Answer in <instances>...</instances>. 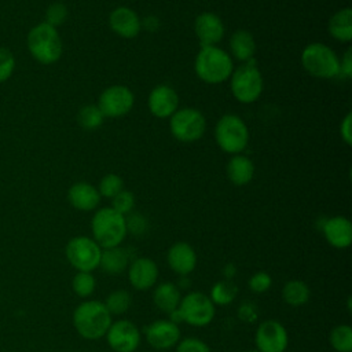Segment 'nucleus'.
Masks as SVG:
<instances>
[{
    "instance_id": "1",
    "label": "nucleus",
    "mask_w": 352,
    "mask_h": 352,
    "mask_svg": "<svg viewBox=\"0 0 352 352\" xmlns=\"http://www.w3.org/2000/svg\"><path fill=\"white\" fill-rule=\"evenodd\" d=\"M111 323V314L96 300L81 302L73 312V326L85 340H99L106 336Z\"/></svg>"
},
{
    "instance_id": "2",
    "label": "nucleus",
    "mask_w": 352,
    "mask_h": 352,
    "mask_svg": "<svg viewBox=\"0 0 352 352\" xmlns=\"http://www.w3.org/2000/svg\"><path fill=\"white\" fill-rule=\"evenodd\" d=\"M91 230L94 241L102 249L117 248L126 236L125 216L116 212L113 208H102L95 212Z\"/></svg>"
},
{
    "instance_id": "3",
    "label": "nucleus",
    "mask_w": 352,
    "mask_h": 352,
    "mask_svg": "<svg viewBox=\"0 0 352 352\" xmlns=\"http://www.w3.org/2000/svg\"><path fill=\"white\" fill-rule=\"evenodd\" d=\"M232 60L228 52L217 45L201 47L194 69L197 76L208 84H220L232 74Z\"/></svg>"
},
{
    "instance_id": "4",
    "label": "nucleus",
    "mask_w": 352,
    "mask_h": 352,
    "mask_svg": "<svg viewBox=\"0 0 352 352\" xmlns=\"http://www.w3.org/2000/svg\"><path fill=\"white\" fill-rule=\"evenodd\" d=\"M28 48L37 62L55 63L62 55V40L56 28L45 22L36 25L28 34Z\"/></svg>"
},
{
    "instance_id": "5",
    "label": "nucleus",
    "mask_w": 352,
    "mask_h": 352,
    "mask_svg": "<svg viewBox=\"0 0 352 352\" xmlns=\"http://www.w3.org/2000/svg\"><path fill=\"white\" fill-rule=\"evenodd\" d=\"M302 67L314 77L333 78L340 74V59L336 52L322 43L308 44L301 54Z\"/></svg>"
},
{
    "instance_id": "6",
    "label": "nucleus",
    "mask_w": 352,
    "mask_h": 352,
    "mask_svg": "<svg viewBox=\"0 0 352 352\" xmlns=\"http://www.w3.org/2000/svg\"><path fill=\"white\" fill-rule=\"evenodd\" d=\"M230 77L231 92L236 100L252 103L260 98L263 92V76L253 58L243 62Z\"/></svg>"
},
{
    "instance_id": "7",
    "label": "nucleus",
    "mask_w": 352,
    "mask_h": 352,
    "mask_svg": "<svg viewBox=\"0 0 352 352\" xmlns=\"http://www.w3.org/2000/svg\"><path fill=\"white\" fill-rule=\"evenodd\" d=\"M214 139L223 151L239 154L248 146L249 131L242 118L235 114H224L216 124Z\"/></svg>"
},
{
    "instance_id": "8",
    "label": "nucleus",
    "mask_w": 352,
    "mask_h": 352,
    "mask_svg": "<svg viewBox=\"0 0 352 352\" xmlns=\"http://www.w3.org/2000/svg\"><path fill=\"white\" fill-rule=\"evenodd\" d=\"M169 128L173 138L183 143H191L201 139L206 129L204 114L192 107L176 110L169 117Z\"/></svg>"
},
{
    "instance_id": "9",
    "label": "nucleus",
    "mask_w": 352,
    "mask_h": 352,
    "mask_svg": "<svg viewBox=\"0 0 352 352\" xmlns=\"http://www.w3.org/2000/svg\"><path fill=\"white\" fill-rule=\"evenodd\" d=\"M67 261L78 272H92L99 267L102 248L88 236L72 238L65 249Z\"/></svg>"
},
{
    "instance_id": "10",
    "label": "nucleus",
    "mask_w": 352,
    "mask_h": 352,
    "mask_svg": "<svg viewBox=\"0 0 352 352\" xmlns=\"http://www.w3.org/2000/svg\"><path fill=\"white\" fill-rule=\"evenodd\" d=\"M177 311L182 322H186L190 326L204 327L213 320L214 304L205 293L190 292L182 297Z\"/></svg>"
},
{
    "instance_id": "11",
    "label": "nucleus",
    "mask_w": 352,
    "mask_h": 352,
    "mask_svg": "<svg viewBox=\"0 0 352 352\" xmlns=\"http://www.w3.org/2000/svg\"><path fill=\"white\" fill-rule=\"evenodd\" d=\"M135 103L133 92L125 85H111L106 88L98 102V107L104 117L118 118L131 111Z\"/></svg>"
},
{
    "instance_id": "12",
    "label": "nucleus",
    "mask_w": 352,
    "mask_h": 352,
    "mask_svg": "<svg viewBox=\"0 0 352 352\" xmlns=\"http://www.w3.org/2000/svg\"><path fill=\"white\" fill-rule=\"evenodd\" d=\"M254 341L257 352H285L289 345V334L280 322L267 319L258 324Z\"/></svg>"
},
{
    "instance_id": "13",
    "label": "nucleus",
    "mask_w": 352,
    "mask_h": 352,
    "mask_svg": "<svg viewBox=\"0 0 352 352\" xmlns=\"http://www.w3.org/2000/svg\"><path fill=\"white\" fill-rule=\"evenodd\" d=\"M107 344L114 352H135L140 344V330L126 319L113 322L106 333Z\"/></svg>"
},
{
    "instance_id": "14",
    "label": "nucleus",
    "mask_w": 352,
    "mask_h": 352,
    "mask_svg": "<svg viewBox=\"0 0 352 352\" xmlns=\"http://www.w3.org/2000/svg\"><path fill=\"white\" fill-rule=\"evenodd\" d=\"M147 342L155 349H169L180 341L179 326L169 319H160L144 329Z\"/></svg>"
},
{
    "instance_id": "15",
    "label": "nucleus",
    "mask_w": 352,
    "mask_h": 352,
    "mask_svg": "<svg viewBox=\"0 0 352 352\" xmlns=\"http://www.w3.org/2000/svg\"><path fill=\"white\" fill-rule=\"evenodd\" d=\"M158 279V267L148 257H139L128 267V280L136 290H148Z\"/></svg>"
},
{
    "instance_id": "16",
    "label": "nucleus",
    "mask_w": 352,
    "mask_h": 352,
    "mask_svg": "<svg viewBox=\"0 0 352 352\" xmlns=\"http://www.w3.org/2000/svg\"><path fill=\"white\" fill-rule=\"evenodd\" d=\"M194 30L201 47L216 45L224 36L223 21L213 12L199 14L194 22Z\"/></svg>"
},
{
    "instance_id": "17",
    "label": "nucleus",
    "mask_w": 352,
    "mask_h": 352,
    "mask_svg": "<svg viewBox=\"0 0 352 352\" xmlns=\"http://www.w3.org/2000/svg\"><path fill=\"white\" fill-rule=\"evenodd\" d=\"M148 109L158 118L170 117L179 106V96L169 85H157L148 95Z\"/></svg>"
},
{
    "instance_id": "18",
    "label": "nucleus",
    "mask_w": 352,
    "mask_h": 352,
    "mask_svg": "<svg viewBox=\"0 0 352 352\" xmlns=\"http://www.w3.org/2000/svg\"><path fill=\"white\" fill-rule=\"evenodd\" d=\"M166 261L173 272L187 276L197 267V253L187 242H176L169 248Z\"/></svg>"
},
{
    "instance_id": "19",
    "label": "nucleus",
    "mask_w": 352,
    "mask_h": 352,
    "mask_svg": "<svg viewBox=\"0 0 352 352\" xmlns=\"http://www.w3.org/2000/svg\"><path fill=\"white\" fill-rule=\"evenodd\" d=\"M109 23L114 33L125 38L138 36L142 29L140 18L133 10L128 7H117L113 10L109 16Z\"/></svg>"
},
{
    "instance_id": "20",
    "label": "nucleus",
    "mask_w": 352,
    "mask_h": 352,
    "mask_svg": "<svg viewBox=\"0 0 352 352\" xmlns=\"http://www.w3.org/2000/svg\"><path fill=\"white\" fill-rule=\"evenodd\" d=\"M323 235L333 248L345 249L352 242V224L344 216L330 217L323 224Z\"/></svg>"
},
{
    "instance_id": "21",
    "label": "nucleus",
    "mask_w": 352,
    "mask_h": 352,
    "mask_svg": "<svg viewBox=\"0 0 352 352\" xmlns=\"http://www.w3.org/2000/svg\"><path fill=\"white\" fill-rule=\"evenodd\" d=\"M69 202L73 208L82 212L94 210L100 201V194L96 187L87 182H78L69 188Z\"/></svg>"
},
{
    "instance_id": "22",
    "label": "nucleus",
    "mask_w": 352,
    "mask_h": 352,
    "mask_svg": "<svg viewBox=\"0 0 352 352\" xmlns=\"http://www.w3.org/2000/svg\"><path fill=\"white\" fill-rule=\"evenodd\" d=\"M180 300H182L180 290L172 282H162L154 289L153 301L155 307L168 315L175 309H177Z\"/></svg>"
},
{
    "instance_id": "23",
    "label": "nucleus",
    "mask_w": 352,
    "mask_h": 352,
    "mask_svg": "<svg viewBox=\"0 0 352 352\" xmlns=\"http://www.w3.org/2000/svg\"><path fill=\"white\" fill-rule=\"evenodd\" d=\"M254 175L253 162L242 154H235L227 164V176L235 186L248 184Z\"/></svg>"
},
{
    "instance_id": "24",
    "label": "nucleus",
    "mask_w": 352,
    "mask_h": 352,
    "mask_svg": "<svg viewBox=\"0 0 352 352\" xmlns=\"http://www.w3.org/2000/svg\"><path fill=\"white\" fill-rule=\"evenodd\" d=\"M329 33L341 43H348L352 38V10L342 8L337 11L329 21Z\"/></svg>"
},
{
    "instance_id": "25",
    "label": "nucleus",
    "mask_w": 352,
    "mask_h": 352,
    "mask_svg": "<svg viewBox=\"0 0 352 352\" xmlns=\"http://www.w3.org/2000/svg\"><path fill=\"white\" fill-rule=\"evenodd\" d=\"M129 260L128 254L120 246L102 249V256L99 261V267L109 275H118L128 267Z\"/></svg>"
},
{
    "instance_id": "26",
    "label": "nucleus",
    "mask_w": 352,
    "mask_h": 352,
    "mask_svg": "<svg viewBox=\"0 0 352 352\" xmlns=\"http://www.w3.org/2000/svg\"><path fill=\"white\" fill-rule=\"evenodd\" d=\"M230 50L235 59L246 62L253 58L256 52V43L248 30H236L230 38Z\"/></svg>"
},
{
    "instance_id": "27",
    "label": "nucleus",
    "mask_w": 352,
    "mask_h": 352,
    "mask_svg": "<svg viewBox=\"0 0 352 352\" xmlns=\"http://www.w3.org/2000/svg\"><path fill=\"white\" fill-rule=\"evenodd\" d=\"M311 296L309 287L304 280L293 279L285 283L282 287V298L286 304L292 307H301L305 302H308Z\"/></svg>"
},
{
    "instance_id": "28",
    "label": "nucleus",
    "mask_w": 352,
    "mask_h": 352,
    "mask_svg": "<svg viewBox=\"0 0 352 352\" xmlns=\"http://www.w3.org/2000/svg\"><path fill=\"white\" fill-rule=\"evenodd\" d=\"M238 294V287L231 280H219L212 289L209 298L214 305H228Z\"/></svg>"
},
{
    "instance_id": "29",
    "label": "nucleus",
    "mask_w": 352,
    "mask_h": 352,
    "mask_svg": "<svg viewBox=\"0 0 352 352\" xmlns=\"http://www.w3.org/2000/svg\"><path fill=\"white\" fill-rule=\"evenodd\" d=\"M329 341L336 352H352V329L348 324L336 326L330 336Z\"/></svg>"
},
{
    "instance_id": "30",
    "label": "nucleus",
    "mask_w": 352,
    "mask_h": 352,
    "mask_svg": "<svg viewBox=\"0 0 352 352\" xmlns=\"http://www.w3.org/2000/svg\"><path fill=\"white\" fill-rule=\"evenodd\" d=\"M103 304L111 315H121L129 309L132 304V297L126 290L120 289L107 294Z\"/></svg>"
},
{
    "instance_id": "31",
    "label": "nucleus",
    "mask_w": 352,
    "mask_h": 352,
    "mask_svg": "<svg viewBox=\"0 0 352 352\" xmlns=\"http://www.w3.org/2000/svg\"><path fill=\"white\" fill-rule=\"evenodd\" d=\"M77 118L80 125L84 129L92 131V129H98L103 124L104 116L98 107V104H85L80 109Z\"/></svg>"
},
{
    "instance_id": "32",
    "label": "nucleus",
    "mask_w": 352,
    "mask_h": 352,
    "mask_svg": "<svg viewBox=\"0 0 352 352\" xmlns=\"http://www.w3.org/2000/svg\"><path fill=\"white\" fill-rule=\"evenodd\" d=\"M96 287V280L91 272H77L72 280V289L78 297H89Z\"/></svg>"
},
{
    "instance_id": "33",
    "label": "nucleus",
    "mask_w": 352,
    "mask_h": 352,
    "mask_svg": "<svg viewBox=\"0 0 352 352\" xmlns=\"http://www.w3.org/2000/svg\"><path fill=\"white\" fill-rule=\"evenodd\" d=\"M121 190H124V182L116 173L104 175L100 179L99 187H98V191H99L100 197H106V198L116 197Z\"/></svg>"
},
{
    "instance_id": "34",
    "label": "nucleus",
    "mask_w": 352,
    "mask_h": 352,
    "mask_svg": "<svg viewBox=\"0 0 352 352\" xmlns=\"http://www.w3.org/2000/svg\"><path fill=\"white\" fill-rule=\"evenodd\" d=\"M113 199V204H111V208L121 213V214H128L131 213V210L133 209L135 206V197L132 192L126 191V190H121L116 197L111 198Z\"/></svg>"
},
{
    "instance_id": "35",
    "label": "nucleus",
    "mask_w": 352,
    "mask_h": 352,
    "mask_svg": "<svg viewBox=\"0 0 352 352\" xmlns=\"http://www.w3.org/2000/svg\"><path fill=\"white\" fill-rule=\"evenodd\" d=\"M67 18V8L62 3L51 4L45 11V23L56 28L62 25Z\"/></svg>"
},
{
    "instance_id": "36",
    "label": "nucleus",
    "mask_w": 352,
    "mask_h": 352,
    "mask_svg": "<svg viewBox=\"0 0 352 352\" xmlns=\"http://www.w3.org/2000/svg\"><path fill=\"white\" fill-rule=\"evenodd\" d=\"M272 285V278L268 272L258 271L249 278V289L254 293H264Z\"/></svg>"
},
{
    "instance_id": "37",
    "label": "nucleus",
    "mask_w": 352,
    "mask_h": 352,
    "mask_svg": "<svg viewBox=\"0 0 352 352\" xmlns=\"http://www.w3.org/2000/svg\"><path fill=\"white\" fill-rule=\"evenodd\" d=\"M15 59L10 50L0 47V82L6 81L14 72Z\"/></svg>"
},
{
    "instance_id": "38",
    "label": "nucleus",
    "mask_w": 352,
    "mask_h": 352,
    "mask_svg": "<svg viewBox=\"0 0 352 352\" xmlns=\"http://www.w3.org/2000/svg\"><path fill=\"white\" fill-rule=\"evenodd\" d=\"M176 352H210V349L202 340L187 337L177 342Z\"/></svg>"
},
{
    "instance_id": "39",
    "label": "nucleus",
    "mask_w": 352,
    "mask_h": 352,
    "mask_svg": "<svg viewBox=\"0 0 352 352\" xmlns=\"http://www.w3.org/2000/svg\"><path fill=\"white\" fill-rule=\"evenodd\" d=\"M125 223L126 231L132 232L133 235H142L147 230V221L139 213H131L128 217H125Z\"/></svg>"
},
{
    "instance_id": "40",
    "label": "nucleus",
    "mask_w": 352,
    "mask_h": 352,
    "mask_svg": "<svg viewBox=\"0 0 352 352\" xmlns=\"http://www.w3.org/2000/svg\"><path fill=\"white\" fill-rule=\"evenodd\" d=\"M238 316L241 320L243 322H248V323H252L257 319L258 316V311H257V307L250 302V301H245L239 305L238 308Z\"/></svg>"
},
{
    "instance_id": "41",
    "label": "nucleus",
    "mask_w": 352,
    "mask_h": 352,
    "mask_svg": "<svg viewBox=\"0 0 352 352\" xmlns=\"http://www.w3.org/2000/svg\"><path fill=\"white\" fill-rule=\"evenodd\" d=\"M340 133H341V139L351 146L352 144V114L348 113L344 120L340 124Z\"/></svg>"
},
{
    "instance_id": "42",
    "label": "nucleus",
    "mask_w": 352,
    "mask_h": 352,
    "mask_svg": "<svg viewBox=\"0 0 352 352\" xmlns=\"http://www.w3.org/2000/svg\"><path fill=\"white\" fill-rule=\"evenodd\" d=\"M340 74L345 77H352V50L348 48L340 62Z\"/></svg>"
},
{
    "instance_id": "43",
    "label": "nucleus",
    "mask_w": 352,
    "mask_h": 352,
    "mask_svg": "<svg viewBox=\"0 0 352 352\" xmlns=\"http://www.w3.org/2000/svg\"><path fill=\"white\" fill-rule=\"evenodd\" d=\"M142 22V28H144L148 32H154L160 28V19L155 15H147Z\"/></svg>"
},
{
    "instance_id": "44",
    "label": "nucleus",
    "mask_w": 352,
    "mask_h": 352,
    "mask_svg": "<svg viewBox=\"0 0 352 352\" xmlns=\"http://www.w3.org/2000/svg\"><path fill=\"white\" fill-rule=\"evenodd\" d=\"M246 352H257V351H246Z\"/></svg>"
}]
</instances>
